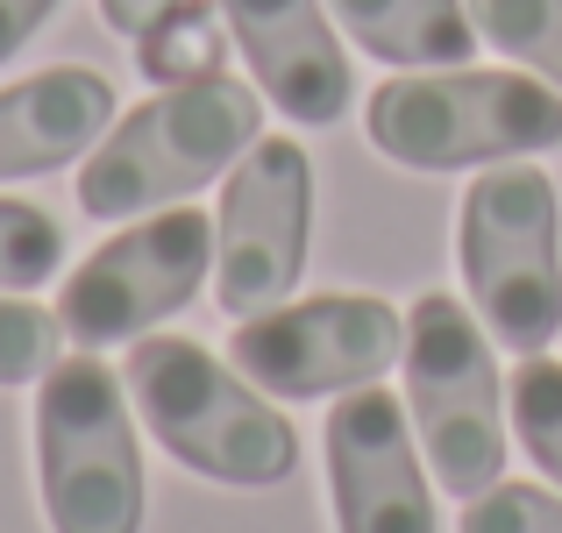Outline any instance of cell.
Wrapping results in <instances>:
<instances>
[{"label":"cell","mask_w":562,"mask_h":533,"mask_svg":"<svg viewBox=\"0 0 562 533\" xmlns=\"http://www.w3.org/2000/svg\"><path fill=\"white\" fill-rule=\"evenodd\" d=\"M50 14H57V0H0V65H8V57L22 50Z\"/></svg>","instance_id":"ffe728a7"},{"label":"cell","mask_w":562,"mask_h":533,"mask_svg":"<svg viewBox=\"0 0 562 533\" xmlns=\"http://www.w3.org/2000/svg\"><path fill=\"white\" fill-rule=\"evenodd\" d=\"M342 29L398 71H449L477 50L470 0H328Z\"/></svg>","instance_id":"4fadbf2b"},{"label":"cell","mask_w":562,"mask_h":533,"mask_svg":"<svg viewBox=\"0 0 562 533\" xmlns=\"http://www.w3.org/2000/svg\"><path fill=\"white\" fill-rule=\"evenodd\" d=\"M214 271V220L192 206H165V214L122 228L100 242L57 292V320L79 349L136 342L143 328L186 314L192 292Z\"/></svg>","instance_id":"52a82bcc"},{"label":"cell","mask_w":562,"mask_h":533,"mask_svg":"<svg viewBox=\"0 0 562 533\" xmlns=\"http://www.w3.org/2000/svg\"><path fill=\"white\" fill-rule=\"evenodd\" d=\"M306 228H314V165L300 143L257 136L249 157L228 171L214 214V299L221 314L249 320L285 306L306 271Z\"/></svg>","instance_id":"9c48e42d"},{"label":"cell","mask_w":562,"mask_h":533,"mask_svg":"<svg viewBox=\"0 0 562 533\" xmlns=\"http://www.w3.org/2000/svg\"><path fill=\"white\" fill-rule=\"evenodd\" d=\"M470 22L484 43H498L562 93V0H470Z\"/></svg>","instance_id":"9a60e30c"},{"label":"cell","mask_w":562,"mask_h":533,"mask_svg":"<svg viewBox=\"0 0 562 533\" xmlns=\"http://www.w3.org/2000/svg\"><path fill=\"white\" fill-rule=\"evenodd\" d=\"M221 14H228L235 50L249 57L257 93L271 107H285L306 128L342 122L357 79L328 29V0H221Z\"/></svg>","instance_id":"8fae6325"},{"label":"cell","mask_w":562,"mask_h":533,"mask_svg":"<svg viewBox=\"0 0 562 533\" xmlns=\"http://www.w3.org/2000/svg\"><path fill=\"white\" fill-rule=\"evenodd\" d=\"M363 128L406 171L513 165L562 143V93L527 71H406L384 79L363 107Z\"/></svg>","instance_id":"3957f363"},{"label":"cell","mask_w":562,"mask_h":533,"mask_svg":"<svg viewBox=\"0 0 562 533\" xmlns=\"http://www.w3.org/2000/svg\"><path fill=\"white\" fill-rule=\"evenodd\" d=\"M36 484L50 533H143V449L128 384L100 355H65L36 392Z\"/></svg>","instance_id":"5b68a950"},{"label":"cell","mask_w":562,"mask_h":533,"mask_svg":"<svg viewBox=\"0 0 562 533\" xmlns=\"http://www.w3.org/2000/svg\"><path fill=\"white\" fill-rule=\"evenodd\" d=\"M513 427H520V449L541 463V477L562 484V363L527 355L513 370Z\"/></svg>","instance_id":"2e32d148"},{"label":"cell","mask_w":562,"mask_h":533,"mask_svg":"<svg viewBox=\"0 0 562 533\" xmlns=\"http://www.w3.org/2000/svg\"><path fill=\"white\" fill-rule=\"evenodd\" d=\"M398 355H406V320L371 292L285 299L271 314H249L228 342V363L271 398L357 392V384H378Z\"/></svg>","instance_id":"ba28073f"},{"label":"cell","mask_w":562,"mask_h":533,"mask_svg":"<svg viewBox=\"0 0 562 533\" xmlns=\"http://www.w3.org/2000/svg\"><path fill=\"white\" fill-rule=\"evenodd\" d=\"M108 122H114V86L86 65H57L0 86V185L86 157Z\"/></svg>","instance_id":"7c38bea8"},{"label":"cell","mask_w":562,"mask_h":533,"mask_svg":"<svg viewBox=\"0 0 562 533\" xmlns=\"http://www.w3.org/2000/svg\"><path fill=\"white\" fill-rule=\"evenodd\" d=\"M328 498L335 533H435V498L420 477V449L392 392L357 384L328 406Z\"/></svg>","instance_id":"30bf717a"},{"label":"cell","mask_w":562,"mask_h":533,"mask_svg":"<svg viewBox=\"0 0 562 533\" xmlns=\"http://www.w3.org/2000/svg\"><path fill=\"white\" fill-rule=\"evenodd\" d=\"M122 384L136 398L143 427L179 455L186 469L214 484H285L300 469V434L292 420L214 349L186 342V334H150L128 349Z\"/></svg>","instance_id":"6da1fadb"},{"label":"cell","mask_w":562,"mask_h":533,"mask_svg":"<svg viewBox=\"0 0 562 533\" xmlns=\"http://www.w3.org/2000/svg\"><path fill=\"white\" fill-rule=\"evenodd\" d=\"M257 136H263V100L249 86H235L228 71L200 86H157V100L122 114L114 136L86 157L79 206L93 220L165 214L200 185L228 178Z\"/></svg>","instance_id":"7a4b0ae2"},{"label":"cell","mask_w":562,"mask_h":533,"mask_svg":"<svg viewBox=\"0 0 562 533\" xmlns=\"http://www.w3.org/2000/svg\"><path fill=\"white\" fill-rule=\"evenodd\" d=\"M470 306L484 334L513 355H541L562 334V214L555 185L535 165H498L463 192L456 220Z\"/></svg>","instance_id":"277c9868"},{"label":"cell","mask_w":562,"mask_h":533,"mask_svg":"<svg viewBox=\"0 0 562 533\" xmlns=\"http://www.w3.org/2000/svg\"><path fill=\"white\" fill-rule=\"evenodd\" d=\"M221 0H179L165 8L150 29L136 36V65L150 86H200V79H221L228 65V36H221Z\"/></svg>","instance_id":"5bb4252c"},{"label":"cell","mask_w":562,"mask_h":533,"mask_svg":"<svg viewBox=\"0 0 562 533\" xmlns=\"http://www.w3.org/2000/svg\"><path fill=\"white\" fill-rule=\"evenodd\" d=\"M463 533H562V498L541 484H492L463 506Z\"/></svg>","instance_id":"d6986e66"},{"label":"cell","mask_w":562,"mask_h":533,"mask_svg":"<svg viewBox=\"0 0 562 533\" xmlns=\"http://www.w3.org/2000/svg\"><path fill=\"white\" fill-rule=\"evenodd\" d=\"M406 406L435 477L456 498L492 491L506 469V392L484 320H470L449 292H427L406 314Z\"/></svg>","instance_id":"8992f818"},{"label":"cell","mask_w":562,"mask_h":533,"mask_svg":"<svg viewBox=\"0 0 562 533\" xmlns=\"http://www.w3.org/2000/svg\"><path fill=\"white\" fill-rule=\"evenodd\" d=\"M165 8H179V0H100V22H108L114 36H143Z\"/></svg>","instance_id":"44dd1931"},{"label":"cell","mask_w":562,"mask_h":533,"mask_svg":"<svg viewBox=\"0 0 562 533\" xmlns=\"http://www.w3.org/2000/svg\"><path fill=\"white\" fill-rule=\"evenodd\" d=\"M65 263V228L29 200H0V292H36Z\"/></svg>","instance_id":"e0dca14e"},{"label":"cell","mask_w":562,"mask_h":533,"mask_svg":"<svg viewBox=\"0 0 562 533\" xmlns=\"http://www.w3.org/2000/svg\"><path fill=\"white\" fill-rule=\"evenodd\" d=\"M57 342H71L65 320L43 314L36 299H22V292H0V384H29V377H50L65 355Z\"/></svg>","instance_id":"ac0fdd59"}]
</instances>
